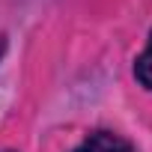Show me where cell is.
<instances>
[{"label":"cell","mask_w":152,"mask_h":152,"mask_svg":"<svg viewBox=\"0 0 152 152\" xmlns=\"http://www.w3.org/2000/svg\"><path fill=\"white\" fill-rule=\"evenodd\" d=\"M72 152H96V149H93V146H90V143H81V146H75V149H72Z\"/></svg>","instance_id":"3957f363"},{"label":"cell","mask_w":152,"mask_h":152,"mask_svg":"<svg viewBox=\"0 0 152 152\" xmlns=\"http://www.w3.org/2000/svg\"><path fill=\"white\" fill-rule=\"evenodd\" d=\"M84 143H90L96 152H137L131 140H125L122 134L107 131V128H96V131H90Z\"/></svg>","instance_id":"6da1fadb"},{"label":"cell","mask_w":152,"mask_h":152,"mask_svg":"<svg viewBox=\"0 0 152 152\" xmlns=\"http://www.w3.org/2000/svg\"><path fill=\"white\" fill-rule=\"evenodd\" d=\"M134 78H137V84H140L143 90L152 93V33H149L146 48H143V51L137 54V60H134Z\"/></svg>","instance_id":"7a4b0ae2"}]
</instances>
